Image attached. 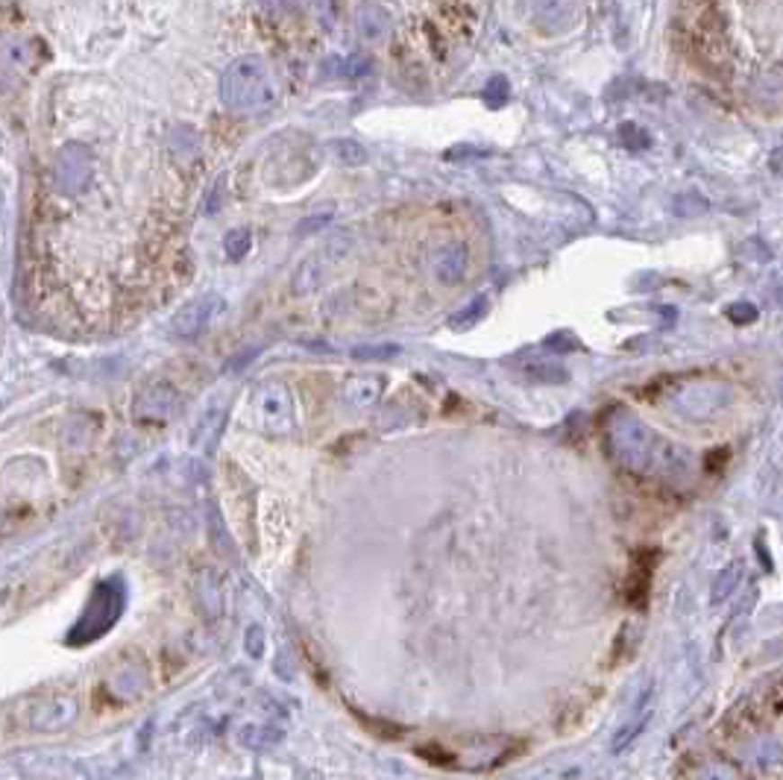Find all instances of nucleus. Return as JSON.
I'll list each match as a JSON object with an SVG mask.
<instances>
[{
  "label": "nucleus",
  "mask_w": 783,
  "mask_h": 780,
  "mask_svg": "<svg viewBox=\"0 0 783 780\" xmlns=\"http://www.w3.org/2000/svg\"><path fill=\"white\" fill-rule=\"evenodd\" d=\"M378 394H382V382L373 376H358L352 378L350 385H346V399H350L352 405H373Z\"/></svg>",
  "instance_id": "423d86ee"
},
{
  "label": "nucleus",
  "mask_w": 783,
  "mask_h": 780,
  "mask_svg": "<svg viewBox=\"0 0 783 780\" xmlns=\"http://www.w3.org/2000/svg\"><path fill=\"white\" fill-rule=\"evenodd\" d=\"M338 153L343 155L346 162H361L364 159V150L358 147V144H350V141H341L338 144Z\"/></svg>",
  "instance_id": "6e6552de"
},
{
  "label": "nucleus",
  "mask_w": 783,
  "mask_h": 780,
  "mask_svg": "<svg viewBox=\"0 0 783 780\" xmlns=\"http://www.w3.org/2000/svg\"><path fill=\"white\" fill-rule=\"evenodd\" d=\"M250 250V232L247 229H235L227 235V253L229 259H241L244 253Z\"/></svg>",
  "instance_id": "0eeeda50"
},
{
  "label": "nucleus",
  "mask_w": 783,
  "mask_h": 780,
  "mask_svg": "<svg viewBox=\"0 0 783 780\" xmlns=\"http://www.w3.org/2000/svg\"><path fill=\"white\" fill-rule=\"evenodd\" d=\"M262 414H264V422L276 431H282L288 426L290 420V411H288V396L282 387H271L262 394Z\"/></svg>",
  "instance_id": "39448f33"
},
{
  "label": "nucleus",
  "mask_w": 783,
  "mask_h": 780,
  "mask_svg": "<svg viewBox=\"0 0 783 780\" xmlns=\"http://www.w3.org/2000/svg\"><path fill=\"white\" fill-rule=\"evenodd\" d=\"M88 171H92L88 155H83L80 147H68L62 153L56 176H59V185L65 188V191H83V185L88 182Z\"/></svg>",
  "instance_id": "20e7f679"
},
{
  "label": "nucleus",
  "mask_w": 783,
  "mask_h": 780,
  "mask_svg": "<svg viewBox=\"0 0 783 780\" xmlns=\"http://www.w3.org/2000/svg\"><path fill=\"white\" fill-rule=\"evenodd\" d=\"M106 589H109V581L97 589V596L92 601V610H88L85 616L80 619V625L74 628L71 640H76V643L94 640V637H100V631H109V625L115 622L118 610H120V589L115 587V593H111V596H106Z\"/></svg>",
  "instance_id": "7ed1b4c3"
},
{
  "label": "nucleus",
  "mask_w": 783,
  "mask_h": 780,
  "mask_svg": "<svg viewBox=\"0 0 783 780\" xmlns=\"http://www.w3.org/2000/svg\"><path fill=\"white\" fill-rule=\"evenodd\" d=\"M223 306H227V303H223L220 294H203V297H197L194 303H188L174 317L171 332L176 334V338H182V341H194V338H200V334H203L211 326V320L220 315Z\"/></svg>",
  "instance_id": "f03ea898"
},
{
  "label": "nucleus",
  "mask_w": 783,
  "mask_h": 780,
  "mask_svg": "<svg viewBox=\"0 0 783 780\" xmlns=\"http://www.w3.org/2000/svg\"><path fill=\"white\" fill-rule=\"evenodd\" d=\"M223 97L232 109L255 111L273 103L276 88L271 83V74L259 59H241L223 76Z\"/></svg>",
  "instance_id": "f257e3e1"
}]
</instances>
